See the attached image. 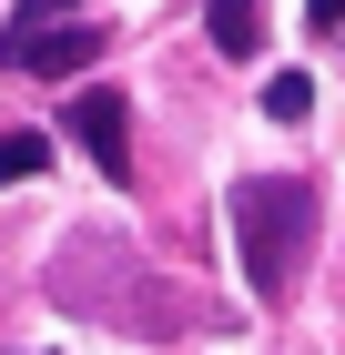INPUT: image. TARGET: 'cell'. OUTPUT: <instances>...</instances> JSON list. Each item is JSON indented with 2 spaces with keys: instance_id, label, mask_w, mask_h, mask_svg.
Segmentation results:
<instances>
[{
  "instance_id": "obj_1",
  "label": "cell",
  "mask_w": 345,
  "mask_h": 355,
  "mask_svg": "<svg viewBox=\"0 0 345 355\" xmlns=\"http://www.w3.org/2000/svg\"><path fill=\"white\" fill-rule=\"evenodd\" d=\"M315 183H294V173H254V183H234V254H244V284L264 304L294 295V274H305V254H315Z\"/></svg>"
},
{
  "instance_id": "obj_2",
  "label": "cell",
  "mask_w": 345,
  "mask_h": 355,
  "mask_svg": "<svg viewBox=\"0 0 345 355\" xmlns=\"http://www.w3.org/2000/svg\"><path fill=\"white\" fill-rule=\"evenodd\" d=\"M92 51H102V31L71 21V0H21L10 31H0V71H41V82L92 71Z\"/></svg>"
},
{
  "instance_id": "obj_3",
  "label": "cell",
  "mask_w": 345,
  "mask_h": 355,
  "mask_svg": "<svg viewBox=\"0 0 345 355\" xmlns=\"http://www.w3.org/2000/svg\"><path fill=\"white\" fill-rule=\"evenodd\" d=\"M61 122H71V142L102 163V183H133V112H122V92H81Z\"/></svg>"
},
{
  "instance_id": "obj_4",
  "label": "cell",
  "mask_w": 345,
  "mask_h": 355,
  "mask_svg": "<svg viewBox=\"0 0 345 355\" xmlns=\"http://www.w3.org/2000/svg\"><path fill=\"white\" fill-rule=\"evenodd\" d=\"M203 31H213V51H224V61H254V51H264V0H213Z\"/></svg>"
},
{
  "instance_id": "obj_5",
  "label": "cell",
  "mask_w": 345,
  "mask_h": 355,
  "mask_svg": "<svg viewBox=\"0 0 345 355\" xmlns=\"http://www.w3.org/2000/svg\"><path fill=\"white\" fill-rule=\"evenodd\" d=\"M31 173H51V142L41 132H0V183H31Z\"/></svg>"
},
{
  "instance_id": "obj_6",
  "label": "cell",
  "mask_w": 345,
  "mask_h": 355,
  "mask_svg": "<svg viewBox=\"0 0 345 355\" xmlns=\"http://www.w3.org/2000/svg\"><path fill=\"white\" fill-rule=\"evenodd\" d=\"M264 112H274V122H305V112H315V82H305V71H274V82H264Z\"/></svg>"
},
{
  "instance_id": "obj_7",
  "label": "cell",
  "mask_w": 345,
  "mask_h": 355,
  "mask_svg": "<svg viewBox=\"0 0 345 355\" xmlns=\"http://www.w3.org/2000/svg\"><path fill=\"white\" fill-rule=\"evenodd\" d=\"M335 21H345V0H305V31H315V41H325Z\"/></svg>"
}]
</instances>
